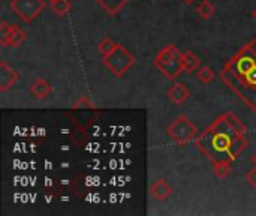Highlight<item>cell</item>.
Masks as SVG:
<instances>
[{
  "mask_svg": "<svg viewBox=\"0 0 256 216\" xmlns=\"http://www.w3.org/2000/svg\"><path fill=\"white\" fill-rule=\"evenodd\" d=\"M81 105H84V107H93V104H92L87 98H81L78 102H75V105H74V107H75V108H78V107H81Z\"/></svg>",
  "mask_w": 256,
  "mask_h": 216,
  "instance_id": "17",
  "label": "cell"
},
{
  "mask_svg": "<svg viewBox=\"0 0 256 216\" xmlns=\"http://www.w3.org/2000/svg\"><path fill=\"white\" fill-rule=\"evenodd\" d=\"M166 134L180 146H186L192 143L198 137V129L196 126L190 122L188 116H180L177 117L168 128Z\"/></svg>",
  "mask_w": 256,
  "mask_h": 216,
  "instance_id": "3",
  "label": "cell"
},
{
  "mask_svg": "<svg viewBox=\"0 0 256 216\" xmlns=\"http://www.w3.org/2000/svg\"><path fill=\"white\" fill-rule=\"evenodd\" d=\"M48 2H50V3H52V2H56V0H48Z\"/></svg>",
  "mask_w": 256,
  "mask_h": 216,
  "instance_id": "21",
  "label": "cell"
},
{
  "mask_svg": "<svg viewBox=\"0 0 256 216\" xmlns=\"http://www.w3.org/2000/svg\"><path fill=\"white\" fill-rule=\"evenodd\" d=\"M182 2H183L184 5H190V3H194L195 0H182Z\"/></svg>",
  "mask_w": 256,
  "mask_h": 216,
  "instance_id": "19",
  "label": "cell"
},
{
  "mask_svg": "<svg viewBox=\"0 0 256 216\" xmlns=\"http://www.w3.org/2000/svg\"><path fill=\"white\" fill-rule=\"evenodd\" d=\"M213 173L218 179H225L231 173V162L228 159H219L213 162Z\"/></svg>",
  "mask_w": 256,
  "mask_h": 216,
  "instance_id": "11",
  "label": "cell"
},
{
  "mask_svg": "<svg viewBox=\"0 0 256 216\" xmlns=\"http://www.w3.org/2000/svg\"><path fill=\"white\" fill-rule=\"evenodd\" d=\"M250 162H252L254 165H256V150H255V152H254V155L250 156Z\"/></svg>",
  "mask_w": 256,
  "mask_h": 216,
  "instance_id": "18",
  "label": "cell"
},
{
  "mask_svg": "<svg viewBox=\"0 0 256 216\" xmlns=\"http://www.w3.org/2000/svg\"><path fill=\"white\" fill-rule=\"evenodd\" d=\"M51 9L57 17H66L72 11V3L69 0H56L51 3Z\"/></svg>",
  "mask_w": 256,
  "mask_h": 216,
  "instance_id": "13",
  "label": "cell"
},
{
  "mask_svg": "<svg viewBox=\"0 0 256 216\" xmlns=\"http://www.w3.org/2000/svg\"><path fill=\"white\" fill-rule=\"evenodd\" d=\"M200 63H201V60L195 53H192V51H184L183 53V69H184V72L192 74V72L198 71Z\"/></svg>",
  "mask_w": 256,
  "mask_h": 216,
  "instance_id": "10",
  "label": "cell"
},
{
  "mask_svg": "<svg viewBox=\"0 0 256 216\" xmlns=\"http://www.w3.org/2000/svg\"><path fill=\"white\" fill-rule=\"evenodd\" d=\"M252 17H254V18H255V20H256V8H255V9H254V12H252Z\"/></svg>",
  "mask_w": 256,
  "mask_h": 216,
  "instance_id": "20",
  "label": "cell"
},
{
  "mask_svg": "<svg viewBox=\"0 0 256 216\" xmlns=\"http://www.w3.org/2000/svg\"><path fill=\"white\" fill-rule=\"evenodd\" d=\"M168 98L174 102V104H184L189 98H190V90L184 83H174L168 92H166Z\"/></svg>",
  "mask_w": 256,
  "mask_h": 216,
  "instance_id": "8",
  "label": "cell"
},
{
  "mask_svg": "<svg viewBox=\"0 0 256 216\" xmlns=\"http://www.w3.org/2000/svg\"><path fill=\"white\" fill-rule=\"evenodd\" d=\"M246 179H248V182H249V185L256 189V165H254V168L246 174Z\"/></svg>",
  "mask_w": 256,
  "mask_h": 216,
  "instance_id": "16",
  "label": "cell"
},
{
  "mask_svg": "<svg viewBox=\"0 0 256 216\" xmlns=\"http://www.w3.org/2000/svg\"><path fill=\"white\" fill-rule=\"evenodd\" d=\"M117 45H118V44H117L114 39H111V38H104V39L99 41L98 50H99V53L102 54V57H106V56H110V54L117 48Z\"/></svg>",
  "mask_w": 256,
  "mask_h": 216,
  "instance_id": "14",
  "label": "cell"
},
{
  "mask_svg": "<svg viewBox=\"0 0 256 216\" xmlns=\"http://www.w3.org/2000/svg\"><path fill=\"white\" fill-rule=\"evenodd\" d=\"M104 65L112 75L123 77L135 65V57L123 45L118 44L110 56L104 57Z\"/></svg>",
  "mask_w": 256,
  "mask_h": 216,
  "instance_id": "2",
  "label": "cell"
},
{
  "mask_svg": "<svg viewBox=\"0 0 256 216\" xmlns=\"http://www.w3.org/2000/svg\"><path fill=\"white\" fill-rule=\"evenodd\" d=\"M153 65L168 80H176L183 69V53L176 45L165 47L153 60Z\"/></svg>",
  "mask_w": 256,
  "mask_h": 216,
  "instance_id": "1",
  "label": "cell"
},
{
  "mask_svg": "<svg viewBox=\"0 0 256 216\" xmlns=\"http://www.w3.org/2000/svg\"><path fill=\"white\" fill-rule=\"evenodd\" d=\"M214 77H216V74L210 66H202L196 71V78L204 84H210L214 80Z\"/></svg>",
  "mask_w": 256,
  "mask_h": 216,
  "instance_id": "15",
  "label": "cell"
},
{
  "mask_svg": "<svg viewBox=\"0 0 256 216\" xmlns=\"http://www.w3.org/2000/svg\"><path fill=\"white\" fill-rule=\"evenodd\" d=\"M150 194L153 198L159 200V201H164V200H168L171 195H172V186L170 185L168 180L165 179H158L152 183L150 186Z\"/></svg>",
  "mask_w": 256,
  "mask_h": 216,
  "instance_id": "7",
  "label": "cell"
},
{
  "mask_svg": "<svg viewBox=\"0 0 256 216\" xmlns=\"http://www.w3.org/2000/svg\"><path fill=\"white\" fill-rule=\"evenodd\" d=\"M51 92H52L51 84L46 80H44V78L36 80L30 86V95L33 98H36V99H45V98H48L51 95Z\"/></svg>",
  "mask_w": 256,
  "mask_h": 216,
  "instance_id": "9",
  "label": "cell"
},
{
  "mask_svg": "<svg viewBox=\"0 0 256 216\" xmlns=\"http://www.w3.org/2000/svg\"><path fill=\"white\" fill-rule=\"evenodd\" d=\"M9 8L24 23H32L45 8L44 0H10Z\"/></svg>",
  "mask_w": 256,
  "mask_h": 216,
  "instance_id": "4",
  "label": "cell"
},
{
  "mask_svg": "<svg viewBox=\"0 0 256 216\" xmlns=\"http://www.w3.org/2000/svg\"><path fill=\"white\" fill-rule=\"evenodd\" d=\"M18 81V74L6 62L0 63V92H6Z\"/></svg>",
  "mask_w": 256,
  "mask_h": 216,
  "instance_id": "6",
  "label": "cell"
},
{
  "mask_svg": "<svg viewBox=\"0 0 256 216\" xmlns=\"http://www.w3.org/2000/svg\"><path fill=\"white\" fill-rule=\"evenodd\" d=\"M196 14L204 18V20H210L214 14H216V8L210 0H202L198 6H196Z\"/></svg>",
  "mask_w": 256,
  "mask_h": 216,
  "instance_id": "12",
  "label": "cell"
},
{
  "mask_svg": "<svg viewBox=\"0 0 256 216\" xmlns=\"http://www.w3.org/2000/svg\"><path fill=\"white\" fill-rule=\"evenodd\" d=\"M26 32L15 24H9L6 21L0 23V44L4 47H18L26 39Z\"/></svg>",
  "mask_w": 256,
  "mask_h": 216,
  "instance_id": "5",
  "label": "cell"
}]
</instances>
